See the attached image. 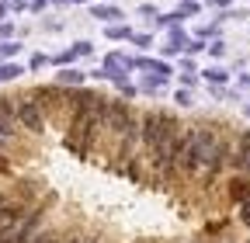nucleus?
<instances>
[{"label":"nucleus","instance_id":"nucleus-1","mask_svg":"<svg viewBox=\"0 0 250 243\" xmlns=\"http://www.w3.org/2000/svg\"><path fill=\"white\" fill-rule=\"evenodd\" d=\"M177 125H181V122H177L170 111H164V108H149V111L139 115V146H143L146 160L153 157V149L164 142V136H167L170 129H177Z\"/></svg>","mask_w":250,"mask_h":243},{"label":"nucleus","instance_id":"nucleus-2","mask_svg":"<svg viewBox=\"0 0 250 243\" xmlns=\"http://www.w3.org/2000/svg\"><path fill=\"white\" fill-rule=\"evenodd\" d=\"M14 115H18V129L24 136H42L45 125H49V118L35 98V90H28V94H18L14 98Z\"/></svg>","mask_w":250,"mask_h":243},{"label":"nucleus","instance_id":"nucleus-3","mask_svg":"<svg viewBox=\"0 0 250 243\" xmlns=\"http://www.w3.org/2000/svg\"><path fill=\"white\" fill-rule=\"evenodd\" d=\"M226 198L229 202H247L250 198V177L247 174H236L229 184H226Z\"/></svg>","mask_w":250,"mask_h":243},{"label":"nucleus","instance_id":"nucleus-4","mask_svg":"<svg viewBox=\"0 0 250 243\" xmlns=\"http://www.w3.org/2000/svg\"><path fill=\"white\" fill-rule=\"evenodd\" d=\"M56 83L59 87H80L83 83V73L80 70H62V73H56Z\"/></svg>","mask_w":250,"mask_h":243},{"label":"nucleus","instance_id":"nucleus-5","mask_svg":"<svg viewBox=\"0 0 250 243\" xmlns=\"http://www.w3.org/2000/svg\"><path fill=\"white\" fill-rule=\"evenodd\" d=\"M62 240H66V236L56 233V229H39V233L28 236V243H62Z\"/></svg>","mask_w":250,"mask_h":243},{"label":"nucleus","instance_id":"nucleus-6","mask_svg":"<svg viewBox=\"0 0 250 243\" xmlns=\"http://www.w3.org/2000/svg\"><path fill=\"white\" fill-rule=\"evenodd\" d=\"M24 70L18 66V63H4V66H0V80H18Z\"/></svg>","mask_w":250,"mask_h":243},{"label":"nucleus","instance_id":"nucleus-7","mask_svg":"<svg viewBox=\"0 0 250 243\" xmlns=\"http://www.w3.org/2000/svg\"><path fill=\"white\" fill-rule=\"evenodd\" d=\"M94 14H98L101 21H111V18H122V11H118V7H94Z\"/></svg>","mask_w":250,"mask_h":243},{"label":"nucleus","instance_id":"nucleus-8","mask_svg":"<svg viewBox=\"0 0 250 243\" xmlns=\"http://www.w3.org/2000/svg\"><path fill=\"white\" fill-rule=\"evenodd\" d=\"M205 77H208L212 83H223V80H226L229 73H226V70H219V66H212V70H205Z\"/></svg>","mask_w":250,"mask_h":243},{"label":"nucleus","instance_id":"nucleus-9","mask_svg":"<svg viewBox=\"0 0 250 243\" xmlns=\"http://www.w3.org/2000/svg\"><path fill=\"white\" fill-rule=\"evenodd\" d=\"M18 42H4V45H0V59H11V56H18Z\"/></svg>","mask_w":250,"mask_h":243},{"label":"nucleus","instance_id":"nucleus-10","mask_svg":"<svg viewBox=\"0 0 250 243\" xmlns=\"http://www.w3.org/2000/svg\"><path fill=\"white\" fill-rule=\"evenodd\" d=\"M108 35H111V39H125V35H132V32H129L125 24H118V28L111 24V28H108Z\"/></svg>","mask_w":250,"mask_h":243},{"label":"nucleus","instance_id":"nucleus-11","mask_svg":"<svg viewBox=\"0 0 250 243\" xmlns=\"http://www.w3.org/2000/svg\"><path fill=\"white\" fill-rule=\"evenodd\" d=\"M208 243H236L229 233H223V229H215V240H208Z\"/></svg>","mask_w":250,"mask_h":243},{"label":"nucleus","instance_id":"nucleus-12","mask_svg":"<svg viewBox=\"0 0 250 243\" xmlns=\"http://www.w3.org/2000/svg\"><path fill=\"white\" fill-rule=\"evenodd\" d=\"M177 104L188 108V104H195V101H191V94H188V90H177Z\"/></svg>","mask_w":250,"mask_h":243},{"label":"nucleus","instance_id":"nucleus-13","mask_svg":"<svg viewBox=\"0 0 250 243\" xmlns=\"http://www.w3.org/2000/svg\"><path fill=\"white\" fill-rule=\"evenodd\" d=\"M45 66V56H31V70H42Z\"/></svg>","mask_w":250,"mask_h":243},{"label":"nucleus","instance_id":"nucleus-14","mask_svg":"<svg viewBox=\"0 0 250 243\" xmlns=\"http://www.w3.org/2000/svg\"><path fill=\"white\" fill-rule=\"evenodd\" d=\"M208 4H215V7H226V4H233V0H208Z\"/></svg>","mask_w":250,"mask_h":243},{"label":"nucleus","instance_id":"nucleus-15","mask_svg":"<svg viewBox=\"0 0 250 243\" xmlns=\"http://www.w3.org/2000/svg\"><path fill=\"white\" fill-rule=\"evenodd\" d=\"M0 18H7V4H0Z\"/></svg>","mask_w":250,"mask_h":243},{"label":"nucleus","instance_id":"nucleus-16","mask_svg":"<svg viewBox=\"0 0 250 243\" xmlns=\"http://www.w3.org/2000/svg\"><path fill=\"white\" fill-rule=\"evenodd\" d=\"M188 243H202V240H188Z\"/></svg>","mask_w":250,"mask_h":243},{"label":"nucleus","instance_id":"nucleus-17","mask_svg":"<svg viewBox=\"0 0 250 243\" xmlns=\"http://www.w3.org/2000/svg\"><path fill=\"white\" fill-rule=\"evenodd\" d=\"M0 202H4V195H0Z\"/></svg>","mask_w":250,"mask_h":243},{"label":"nucleus","instance_id":"nucleus-18","mask_svg":"<svg viewBox=\"0 0 250 243\" xmlns=\"http://www.w3.org/2000/svg\"><path fill=\"white\" fill-rule=\"evenodd\" d=\"M247 115H250V108H247Z\"/></svg>","mask_w":250,"mask_h":243},{"label":"nucleus","instance_id":"nucleus-19","mask_svg":"<svg viewBox=\"0 0 250 243\" xmlns=\"http://www.w3.org/2000/svg\"><path fill=\"white\" fill-rule=\"evenodd\" d=\"M247 243H250V240H247Z\"/></svg>","mask_w":250,"mask_h":243}]
</instances>
